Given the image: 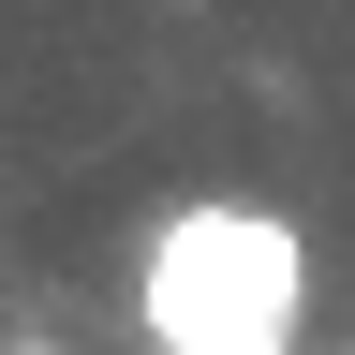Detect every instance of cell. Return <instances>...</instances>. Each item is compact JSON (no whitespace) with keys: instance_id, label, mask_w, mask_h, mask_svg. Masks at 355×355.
Listing matches in <instances>:
<instances>
[{"instance_id":"6da1fadb","label":"cell","mask_w":355,"mask_h":355,"mask_svg":"<svg viewBox=\"0 0 355 355\" xmlns=\"http://www.w3.org/2000/svg\"><path fill=\"white\" fill-rule=\"evenodd\" d=\"M133 326L148 355H296L311 340V237L252 193H193L133 252Z\"/></svg>"},{"instance_id":"7a4b0ae2","label":"cell","mask_w":355,"mask_h":355,"mask_svg":"<svg viewBox=\"0 0 355 355\" xmlns=\"http://www.w3.org/2000/svg\"><path fill=\"white\" fill-rule=\"evenodd\" d=\"M0 355H74V340H0Z\"/></svg>"},{"instance_id":"3957f363","label":"cell","mask_w":355,"mask_h":355,"mask_svg":"<svg viewBox=\"0 0 355 355\" xmlns=\"http://www.w3.org/2000/svg\"><path fill=\"white\" fill-rule=\"evenodd\" d=\"M340 355H355V340H340Z\"/></svg>"}]
</instances>
